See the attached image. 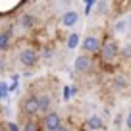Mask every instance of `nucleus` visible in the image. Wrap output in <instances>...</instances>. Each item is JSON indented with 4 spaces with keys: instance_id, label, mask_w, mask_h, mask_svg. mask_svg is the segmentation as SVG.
Instances as JSON below:
<instances>
[{
    "instance_id": "17",
    "label": "nucleus",
    "mask_w": 131,
    "mask_h": 131,
    "mask_svg": "<svg viewBox=\"0 0 131 131\" xmlns=\"http://www.w3.org/2000/svg\"><path fill=\"white\" fill-rule=\"evenodd\" d=\"M23 131H39L37 122H27V123H25V127H23Z\"/></svg>"
},
{
    "instance_id": "14",
    "label": "nucleus",
    "mask_w": 131,
    "mask_h": 131,
    "mask_svg": "<svg viewBox=\"0 0 131 131\" xmlns=\"http://www.w3.org/2000/svg\"><path fill=\"white\" fill-rule=\"evenodd\" d=\"M114 31H116V33H123V31H127V21L123 19V17H122V19H118V21L114 23Z\"/></svg>"
},
{
    "instance_id": "22",
    "label": "nucleus",
    "mask_w": 131,
    "mask_h": 131,
    "mask_svg": "<svg viewBox=\"0 0 131 131\" xmlns=\"http://www.w3.org/2000/svg\"><path fill=\"white\" fill-rule=\"evenodd\" d=\"M16 89H17V83H12V85H10V93H14Z\"/></svg>"
},
{
    "instance_id": "9",
    "label": "nucleus",
    "mask_w": 131,
    "mask_h": 131,
    "mask_svg": "<svg viewBox=\"0 0 131 131\" xmlns=\"http://www.w3.org/2000/svg\"><path fill=\"white\" fill-rule=\"evenodd\" d=\"M19 23H21V27H23V29H31L33 25H35V17H33L31 14H23L21 19H19Z\"/></svg>"
},
{
    "instance_id": "8",
    "label": "nucleus",
    "mask_w": 131,
    "mask_h": 131,
    "mask_svg": "<svg viewBox=\"0 0 131 131\" xmlns=\"http://www.w3.org/2000/svg\"><path fill=\"white\" fill-rule=\"evenodd\" d=\"M39 112H42V114H50V104H52V100H50V96H48V94H45V93H42V94H39Z\"/></svg>"
},
{
    "instance_id": "20",
    "label": "nucleus",
    "mask_w": 131,
    "mask_h": 131,
    "mask_svg": "<svg viewBox=\"0 0 131 131\" xmlns=\"http://www.w3.org/2000/svg\"><path fill=\"white\" fill-rule=\"evenodd\" d=\"M122 54H123V58H131V45H125V46H123Z\"/></svg>"
},
{
    "instance_id": "12",
    "label": "nucleus",
    "mask_w": 131,
    "mask_h": 131,
    "mask_svg": "<svg viewBox=\"0 0 131 131\" xmlns=\"http://www.w3.org/2000/svg\"><path fill=\"white\" fill-rule=\"evenodd\" d=\"M8 42H10V33H6V31H2L0 33V50H6L8 48Z\"/></svg>"
},
{
    "instance_id": "13",
    "label": "nucleus",
    "mask_w": 131,
    "mask_h": 131,
    "mask_svg": "<svg viewBox=\"0 0 131 131\" xmlns=\"http://www.w3.org/2000/svg\"><path fill=\"white\" fill-rule=\"evenodd\" d=\"M108 8H110V4H108L106 0H100V2H96V14H98V16H104V14L108 12Z\"/></svg>"
},
{
    "instance_id": "15",
    "label": "nucleus",
    "mask_w": 131,
    "mask_h": 131,
    "mask_svg": "<svg viewBox=\"0 0 131 131\" xmlns=\"http://www.w3.org/2000/svg\"><path fill=\"white\" fill-rule=\"evenodd\" d=\"M8 93H10V87H8V83H6V81H2V83H0V98L4 100V98L8 96Z\"/></svg>"
},
{
    "instance_id": "4",
    "label": "nucleus",
    "mask_w": 131,
    "mask_h": 131,
    "mask_svg": "<svg viewBox=\"0 0 131 131\" xmlns=\"http://www.w3.org/2000/svg\"><path fill=\"white\" fill-rule=\"evenodd\" d=\"M83 50H85L87 54H96L98 50H102V45H100V41H98L96 37H85L81 42Z\"/></svg>"
},
{
    "instance_id": "18",
    "label": "nucleus",
    "mask_w": 131,
    "mask_h": 131,
    "mask_svg": "<svg viewBox=\"0 0 131 131\" xmlns=\"http://www.w3.org/2000/svg\"><path fill=\"white\" fill-rule=\"evenodd\" d=\"M6 129H8V131H21L19 125H17V123H14V122H8V123H6Z\"/></svg>"
},
{
    "instance_id": "3",
    "label": "nucleus",
    "mask_w": 131,
    "mask_h": 131,
    "mask_svg": "<svg viewBox=\"0 0 131 131\" xmlns=\"http://www.w3.org/2000/svg\"><path fill=\"white\" fill-rule=\"evenodd\" d=\"M102 60H106V62H112L116 56L119 54V48H118V45H116L114 41H106L102 45Z\"/></svg>"
},
{
    "instance_id": "1",
    "label": "nucleus",
    "mask_w": 131,
    "mask_h": 131,
    "mask_svg": "<svg viewBox=\"0 0 131 131\" xmlns=\"http://www.w3.org/2000/svg\"><path fill=\"white\" fill-rule=\"evenodd\" d=\"M42 125H45L46 131H56L62 127V118L60 114H56V112H50V114H46L45 118H42Z\"/></svg>"
},
{
    "instance_id": "10",
    "label": "nucleus",
    "mask_w": 131,
    "mask_h": 131,
    "mask_svg": "<svg viewBox=\"0 0 131 131\" xmlns=\"http://www.w3.org/2000/svg\"><path fill=\"white\" fill-rule=\"evenodd\" d=\"M79 42H81L79 35H77V33H71L70 37H68V41H66V45H68V48H70V50H73V48H77Z\"/></svg>"
},
{
    "instance_id": "21",
    "label": "nucleus",
    "mask_w": 131,
    "mask_h": 131,
    "mask_svg": "<svg viewBox=\"0 0 131 131\" xmlns=\"http://www.w3.org/2000/svg\"><path fill=\"white\" fill-rule=\"evenodd\" d=\"M125 125H127V127H129V129H131V112H129V114H127V119H125Z\"/></svg>"
},
{
    "instance_id": "19",
    "label": "nucleus",
    "mask_w": 131,
    "mask_h": 131,
    "mask_svg": "<svg viewBox=\"0 0 131 131\" xmlns=\"http://www.w3.org/2000/svg\"><path fill=\"white\" fill-rule=\"evenodd\" d=\"M94 6H96V2H94V0H89L85 4V14H91V10H93Z\"/></svg>"
},
{
    "instance_id": "2",
    "label": "nucleus",
    "mask_w": 131,
    "mask_h": 131,
    "mask_svg": "<svg viewBox=\"0 0 131 131\" xmlns=\"http://www.w3.org/2000/svg\"><path fill=\"white\" fill-rule=\"evenodd\" d=\"M17 58H19V62L25 66V68H31V66H35L39 62V54L35 52L33 48H23Z\"/></svg>"
},
{
    "instance_id": "23",
    "label": "nucleus",
    "mask_w": 131,
    "mask_h": 131,
    "mask_svg": "<svg viewBox=\"0 0 131 131\" xmlns=\"http://www.w3.org/2000/svg\"><path fill=\"white\" fill-rule=\"evenodd\" d=\"M56 131H70V129H68V127H64V125H62L60 129H56Z\"/></svg>"
},
{
    "instance_id": "11",
    "label": "nucleus",
    "mask_w": 131,
    "mask_h": 131,
    "mask_svg": "<svg viewBox=\"0 0 131 131\" xmlns=\"http://www.w3.org/2000/svg\"><path fill=\"white\" fill-rule=\"evenodd\" d=\"M87 125H89V129H100L102 127V119L98 118V116H91L87 119Z\"/></svg>"
},
{
    "instance_id": "7",
    "label": "nucleus",
    "mask_w": 131,
    "mask_h": 131,
    "mask_svg": "<svg viewBox=\"0 0 131 131\" xmlns=\"http://www.w3.org/2000/svg\"><path fill=\"white\" fill-rule=\"evenodd\" d=\"M77 21H79V14L75 12V10H68V12L62 16V25H64V27H73Z\"/></svg>"
},
{
    "instance_id": "16",
    "label": "nucleus",
    "mask_w": 131,
    "mask_h": 131,
    "mask_svg": "<svg viewBox=\"0 0 131 131\" xmlns=\"http://www.w3.org/2000/svg\"><path fill=\"white\" fill-rule=\"evenodd\" d=\"M125 85H127V79L122 77V75H116V87L118 89H125Z\"/></svg>"
},
{
    "instance_id": "5",
    "label": "nucleus",
    "mask_w": 131,
    "mask_h": 131,
    "mask_svg": "<svg viewBox=\"0 0 131 131\" xmlns=\"http://www.w3.org/2000/svg\"><path fill=\"white\" fill-rule=\"evenodd\" d=\"M91 66H93V58L87 56V54L77 56V58H75V62H73V68H75L77 71H89Z\"/></svg>"
},
{
    "instance_id": "6",
    "label": "nucleus",
    "mask_w": 131,
    "mask_h": 131,
    "mask_svg": "<svg viewBox=\"0 0 131 131\" xmlns=\"http://www.w3.org/2000/svg\"><path fill=\"white\" fill-rule=\"evenodd\" d=\"M23 112H25V114H29V116L37 114V112H39V98L33 96V94L25 98V102H23Z\"/></svg>"
}]
</instances>
